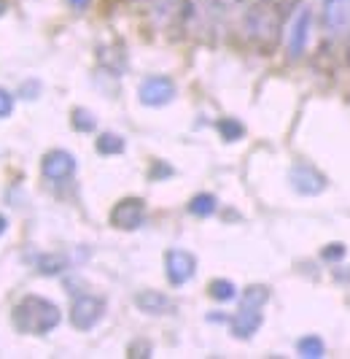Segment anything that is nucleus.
<instances>
[{
    "mask_svg": "<svg viewBox=\"0 0 350 359\" xmlns=\"http://www.w3.org/2000/svg\"><path fill=\"white\" fill-rule=\"evenodd\" d=\"M283 19H286V14L280 11L272 0H256L245 11V19H243L245 36L251 38L253 46L270 52V49L278 46L280 36H283Z\"/></svg>",
    "mask_w": 350,
    "mask_h": 359,
    "instance_id": "obj_1",
    "label": "nucleus"
},
{
    "mask_svg": "<svg viewBox=\"0 0 350 359\" xmlns=\"http://www.w3.org/2000/svg\"><path fill=\"white\" fill-rule=\"evenodd\" d=\"M11 319H14V327L24 335H46L62 322V313L52 300L38 297V294H27L14 306Z\"/></svg>",
    "mask_w": 350,
    "mask_h": 359,
    "instance_id": "obj_2",
    "label": "nucleus"
},
{
    "mask_svg": "<svg viewBox=\"0 0 350 359\" xmlns=\"http://www.w3.org/2000/svg\"><path fill=\"white\" fill-rule=\"evenodd\" d=\"M103 316H105V300L103 297H94V294H81L70 306V324L76 330H81V332L97 327Z\"/></svg>",
    "mask_w": 350,
    "mask_h": 359,
    "instance_id": "obj_3",
    "label": "nucleus"
},
{
    "mask_svg": "<svg viewBox=\"0 0 350 359\" xmlns=\"http://www.w3.org/2000/svg\"><path fill=\"white\" fill-rule=\"evenodd\" d=\"M140 103L148 108H162L175 100V81L170 76H148L140 84Z\"/></svg>",
    "mask_w": 350,
    "mask_h": 359,
    "instance_id": "obj_4",
    "label": "nucleus"
},
{
    "mask_svg": "<svg viewBox=\"0 0 350 359\" xmlns=\"http://www.w3.org/2000/svg\"><path fill=\"white\" fill-rule=\"evenodd\" d=\"M197 273V257L186 249H170L164 254V276L173 287H183L186 281H192Z\"/></svg>",
    "mask_w": 350,
    "mask_h": 359,
    "instance_id": "obj_5",
    "label": "nucleus"
},
{
    "mask_svg": "<svg viewBox=\"0 0 350 359\" xmlns=\"http://www.w3.org/2000/svg\"><path fill=\"white\" fill-rule=\"evenodd\" d=\"M321 22L334 38L350 36V0H323L321 3Z\"/></svg>",
    "mask_w": 350,
    "mask_h": 359,
    "instance_id": "obj_6",
    "label": "nucleus"
},
{
    "mask_svg": "<svg viewBox=\"0 0 350 359\" xmlns=\"http://www.w3.org/2000/svg\"><path fill=\"white\" fill-rule=\"evenodd\" d=\"M146 222V203L140 198H124L111 208V224L116 230L132 233Z\"/></svg>",
    "mask_w": 350,
    "mask_h": 359,
    "instance_id": "obj_7",
    "label": "nucleus"
},
{
    "mask_svg": "<svg viewBox=\"0 0 350 359\" xmlns=\"http://www.w3.org/2000/svg\"><path fill=\"white\" fill-rule=\"evenodd\" d=\"M310 27H313V8L299 6L297 11H294L291 25H288V54L291 57H302V54L307 52Z\"/></svg>",
    "mask_w": 350,
    "mask_h": 359,
    "instance_id": "obj_8",
    "label": "nucleus"
},
{
    "mask_svg": "<svg viewBox=\"0 0 350 359\" xmlns=\"http://www.w3.org/2000/svg\"><path fill=\"white\" fill-rule=\"evenodd\" d=\"M41 173L54 184H62L76 173V157L65 149H54L41 162Z\"/></svg>",
    "mask_w": 350,
    "mask_h": 359,
    "instance_id": "obj_9",
    "label": "nucleus"
},
{
    "mask_svg": "<svg viewBox=\"0 0 350 359\" xmlns=\"http://www.w3.org/2000/svg\"><path fill=\"white\" fill-rule=\"evenodd\" d=\"M288 181H291V187L297 189L299 195H321L326 189V176L318 173L313 165H304V162L291 168Z\"/></svg>",
    "mask_w": 350,
    "mask_h": 359,
    "instance_id": "obj_10",
    "label": "nucleus"
},
{
    "mask_svg": "<svg viewBox=\"0 0 350 359\" xmlns=\"http://www.w3.org/2000/svg\"><path fill=\"white\" fill-rule=\"evenodd\" d=\"M146 3H148V14L154 19V25L162 30L175 27L186 11V0H146Z\"/></svg>",
    "mask_w": 350,
    "mask_h": 359,
    "instance_id": "obj_11",
    "label": "nucleus"
},
{
    "mask_svg": "<svg viewBox=\"0 0 350 359\" xmlns=\"http://www.w3.org/2000/svg\"><path fill=\"white\" fill-rule=\"evenodd\" d=\"M264 316H262V308H251V306H240V311L232 316V335L234 338H240V341H248V338H253L256 332H259V327H262Z\"/></svg>",
    "mask_w": 350,
    "mask_h": 359,
    "instance_id": "obj_12",
    "label": "nucleus"
},
{
    "mask_svg": "<svg viewBox=\"0 0 350 359\" xmlns=\"http://www.w3.org/2000/svg\"><path fill=\"white\" fill-rule=\"evenodd\" d=\"M135 306L148 313V316H162V313H170L175 308V303L164 294V292H157V289H143L135 294Z\"/></svg>",
    "mask_w": 350,
    "mask_h": 359,
    "instance_id": "obj_13",
    "label": "nucleus"
},
{
    "mask_svg": "<svg viewBox=\"0 0 350 359\" xmlns=\"http://www.w3.org/2000/svg\"><path fill=\"white\" fill-rule=\"evenodd\" d=\"M208 294L216 300V303H229L237 297V287L229 281V278H216L208 284Z\"/></svg>",
    "mask_w": 350,
    "mask_h": 359,
    "instance_id": "obj_14",
    "label": "nucleus"
},
{
    "mask_svg": "<svg viewBox=\"0 0 350 359\" xmlns=\"http://www.w3.org/2000/svg\"><path fill=\"white\" fill-rule=\"evenodd\" d=\"M94 149H97L103 157L122 154V151H124V138H122V135H116V133H103V135H97V141H94Z\"/></svg>",
    "mask_w": 350,
    "mask_h": 359,
    "instance_id": "obj_15",
    "label": "nucleus"
},
{
    "mask_svg": "<svg viewBox=\"0 0 350 359\" xmlns=\"http://www.w3.org/2000/svg\"><path fill=\"white\" fill-rule=\"evenodd\" d=\"M216 208H218V203H216V198H213V195H208V192H202V195H194V198L189 200V214L200 216V219H205V216L216 214Z\"/></svg>",
    "mask_w": 350,
    "mask_h": 359,
    "instance_id": "obj_16",
    "label": "nucleus"
},
{
    "mask_svg": "<svg viewBox=\"0 0 350 359\" xmlns=\"http://www.w3.org/2000/svg\"><path fill=\"white\" fill-rule=\"evenodd\" d=\"M297 351L307 359H321L323 351H326V346H323V341H321L318 335H304V338H299Z\"/></svg>",
    "mask_w": 350,
    "mask_h": 359,
    "instance_id": "obj_17",
    "label": "nucleus"
},
{
    "mask_svg": "<svg viewBox=\"0 0 350 359\" xmlns=\"http://www.w3.org/2000/svg\"><path fill=\"white\" fill-rule=\"evenodd\" d=\"M270 300V287H262V284H253L243 292V306L251 308H264Z\"/></svg>",
    "mask_w": 350,
    "mask_h": 359,
    "instance_id": "obj_18",
    "label": "nucleus"
},
{
    "mask_svg": "<svg viewBox=\"0 0 350 359\" xmlns=\"http://www.w3.org/2000/svg\"><path fill=\"white\" fill-rule=\"evenodd\" d=\"M218 133L224 135V141H240V138L245 135V127H243V122H237V119L227 116V119L218 122Z\"/></svg>",
    "mask_w": 350,
    "mask_h": 359,
    "instance_id": "obj_19",
    "label": "nucleus"
},
{
    "mask_svg": "<svg viewBox=\"0 0 350 359\" xmlns=\"http://www.w3.org/2000/svg\"><path fill=\"white\" fill-rule=\"evenodd\" d=\"M65 257H59V254H54V257H41L38 259V268H41V273L43 276H57V273H62L65 270Z\"/></svg>",
    "mask_w": 350,
    "mask_h": 359,
    "instance_id": "obj_20",
    "label": "nucleus"
},
{
    "mask_svg": "<svg viewBox=\"0 0 350 359\" xmlns=\"http://www.w3.org/2000/svg\"><path fill=\"white\" fill-rule=\"evenodd\" d=\"M94 116L89 114V111H84V108H76L73 111V127L76 130H84V133H89V130H94Z\"/></svg>",
    "mask_w": 350,
    "mask_h": 359,
    "instance_id": "obj_21",
    "label": "nucleus"
},
{
    "mask_svg": "<svg viewBox=\"0 0 350 359\" xmlns=\"http://www.w3.org/2000/svg\"><path fill=\"white\" fill-rule=\"evenodd\" d=\"M14 111V95L8 90H0V119H6Z\"/></svg>",
    "mask_w": 350,
    "mask_h": 359,
    "instance_id": "obj_22",
    "label": "nucleus"
},
{
    "mask_svg": "<svg viewBox=\"0 0 350 359\" xmlns=\"http://www.w3.org/2000/svg\"><path fill=\"white\" fill-rule=\"evenodd\" d=\"M345 254V246L342 243H332V249H323V259H340Z\"/></svg>",
    "mask_w": 350,
    "mask_h": 359,
    "instance_id": "obj_23",
    "label": "nucleus"
},
{
    "mask_svg": "<svg viewBox=\"0 0 350 359\" xmlns=\"http://www.w3.org/2000/svg\"><path fill=\"white\" fill-rule=\"evenodd\" d=\"M245 0H213V6L216 8H237V6H243Z\"/></svg>",
    "mask_w": 350,
    "mask_h": 359,
    "instance_id": "obj_24",
    "label": "nucleus"
},
{
    "mask_svg": "<svg viewBox=\"0 0 350 359\" xmlns=\"http://www.w3.org/2000/svg\"><path fill=\"white\" fill-rule=\"evenodd\" d=\"M70 6H73L76 11H84V8H89V0H70Z\"/></svg>",
    "mask_w": 350,
    "mask_h": 359,
    "instance_id": "obj_25",
    "label": "nucleus"
},
{
    "mask_svg": "<svg viewBox=\"0 0 350 359\" xmlns=\"http://www.w3.org/2000/svg\"><path fill=\"white\" fill-rule=\"evenodd\" d=\"M6 227H8V222H6V216L0 214V235L6 233Z\"/></svg>",
    "mask_w": 350,
    "mask_h": 359,
    "instance_id": "obj_26",
    "label": "nucleus"
},
{
    "mask_svg": "<svg viewBox=\"0 0 350 359\" xmlns=\"http://www.w3.org/2000/svg\"><path fill=\"white\" fill-rule=\"evenodd\" d=\"M6 8H8V3H6V0H0V17L6 14Z\"/></svg>",
    "mask_w": 350,
    "mask_h": 359,
    "instance_id": "obj_27",
    "label": "nucleus"
},
{
    "mask_svg": "<svg viewBox=\"0 0 350 359\" xmlns=\"http://www.w3.org/2000/svg\"><path fill=\"white\" fill-rule=\"evenodd\" d=\"M348 62H350V43H348Z\"/></svg>",
    "mask_w": 350,
    "mask_h": 359,
    "instance_id": "obj_28",
    "label": "nucleus"
},
{
    "mask_svg": "<svg viewBox=\"0 0 350 359\" xmlns=\"http://www.w3.org/2000/svg\"><path fill=\"white\" fill-rule=\"evenodd\" d=\"M135 3H146V0H135Z\"/></svg>",
    "mask_w": 350,
    "mask_h": 359,
    "instance_id": "obj_29",
    "label": "nucleus"
}]
</instances>
